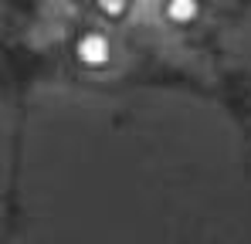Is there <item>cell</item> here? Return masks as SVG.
<instances>
[{"instance_id": "obj_1", "label": "cell", "mask_w": 251, "mask_h": 244, "mask_svg": "<svg viewBox=\"0 0 251 244\" xmlns=\"http://www.w3.org/2000/svg\"><path fill=\"white\" fill-rule=\"evenodd\" d=\"M75 54L85 68H102L109 65V54H112V44L102 31H85L82 38L75 41Z\"/></svg>"}, {"instance_id": "obj_2", "label": "cell", "mask_w": 251, "mask_h": 244, "mask_svg": "<svg viewBox=\"0 0 251 244\" xmlns=\"http://www.w3.org/2000/svg\"><path fill=\"white\" fill-rule=\"evenodd\" d=\"M163 14H167L170 24H194L197 14H201V0H167L163 3Z\"/></svg>"}, {"instance_id": "obj_3", "label": "cell", "mask_w": 251, "mask_h": 244, "mask_svg": "<svg viewBox=\"0 0 251 244\" xmlns=\"http://www.w3.org/2000/svg\"><path fill=\"white\" fill-rule=\"evenodd\" d=\"M95 7H99L109 21H119L126 10H129V0H95Z\"/></svg>"}]
</instances>
